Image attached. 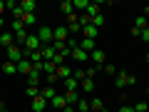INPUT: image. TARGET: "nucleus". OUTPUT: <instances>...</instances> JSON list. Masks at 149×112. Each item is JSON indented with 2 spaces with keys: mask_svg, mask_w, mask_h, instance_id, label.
<instances>
[{
  "mask_svg": "<svg viewBox=\"0 0 149 112\" xmlns=\"http://www.w3.org/2000/svg\"><path fill=\"white\" fill-rule=\"evenodd\" d=\"M62 112H74V107H72V105H67V107H65Z\"/></svg>",
  "mask_w": 149,
  "mask_h": 112,
  "instance_id": "42",
  "label": "nucleus"
},
{
  "mask_svg": "<svg viewBox=\"0 0 149 112\" xmlns=\"http://www.w3.org/2000/svg\"><path fill=\"white\" fill-rule=\"evenodd\" d=\"M77 100H80L77 90H67L65 92V102H67V105H77Z\"/></svg>",
  "mask_w": 149,
  "mask_h": 112,
  "instance_id": "15",
  "label": "nucleus"
},
{
  "mask_svg": "<svg viewBox=\"0 0 149 112\" xmlns=\"http://www.w3.org/2000/svg\"><path fill=\"white\" fill-rule=\"evenodd\" d=\"M27 97H32V100L40 97V87H30V85H27Z\"/></svg>",
  "mask_w": 149,
  "mask_h": 112,
  "instance_id": "32",
  "label": "nucleus"
},
{
  "mask_svg": "<svg viewBox=\"0 0 149 112\" xmlns=\"http://www.w3.org/2000/svg\"><path fill=\"white\" fill-rule=\"evenodd\" d=\"M127 75H129V72L119 70V72H117V80H114V87H127Z\"/></svg>",
  "mask_w": 149,
  "mask_h": 112,
  "instance_id": "16",
  "label": "nucleus"
},
{
  "mask_svg": "<svg viewBox=\"0 0 149 112\" xmlns=\"http://www.w3.org/2000/svg\"><path fill=\"white\" fill-rule=\"evenodd\" d=\"M147 62H149V52H147Z\"/></svg>",
  "mask_w": 149,
  "mask_h": 112,
  "instance_id": "45",
  "label": "nucleus"
},
{
  "mask_svg": "<svg viewBox=\"0 0 149 112\" xmlns=\"http://www.w3.org/2000/svg\"><path fill=\"white\" fill-rule=\"evenodd\" d=\"M22 25H25V27L35 25V13H25V15H22Z\"/></svg>",
  "mask_w": 149,
  "mask_h": 112,
  "instance_id": "23",
  "label": "nucleus"
},
{
  "mask_svg": "<svg viewBox=\"0 0 149 112\" xmlns=\"http://www.w3.org/2000/svg\"><path fill=\"white\" fill-rule=\"evenodd\" d=\"M55 75H57V80H60V82H65V80H70V77H72V67H67V65H60Z\"/></svg>",
  "mask_w": 149,
  "mask_h": 112,
  "instance_id": "8",
  "label": "nucleus"
},
{
  "mask_svg": "<svg viewBox=\"0 0 149 112\" xmlns=\"http://www.w3.org/2000/svg\"><path fill=\"white\" fill-rule=\"evenodd\" d=\"M134 82H137V77H134V75H127V85L134 87Z\"/></svg>",
  "mask_w": 149,
  "mask_h": 112,
  "instance_id": "37",
  "label": "nucleus"
},
{
  "mask_svg": "<svg viewBox=\"0 0 149 112\" xmlns=\"http://www.w3.org/2000/svg\"><path fill=\"white\" fill-rule=\"evenodd\" d=\"M147 107H149V100H147Z\"/></svg>",
  "mask_w": 149,
  "mask_h": 112,
  "instance_id": "46",
  "label": "nucleus"
},
{
  "mask_svg": "<svg viewBox=\"0 0 149 112\" xmlns=\"http://www.w3.org/2000/svg\"><path fill=\"white\" fill-rule=\"evenodd\" d=\"M3 25H5V20H3V15H0V27H3Z\"/></svg>",
  "mask_w": 149,
  "mask_h": 112,
  "instance_id": "43",
  "label": "nucleus"
},
{
  "mask_svg": "<svg viewBox=\"0 0 149 112\" xmlns=\"http://www.w3.org/2000/svg\"><path fill=\"white\" fill-rule=\"evenodd\" d=\"M80 50H85V52H92L95 48V40H87V37H80Z\"/></svg>",
  "mask_w": 149,
  "mask_h": 112,
  "instance_id": "14",
  "label": "nucleus"
},
{
  "mask_svg": "<svg viewBox=\"0 0 149 112\" xmlns=\"http://www.w3.org/2000/svg\"><path fill=\"white\" fill-rule=\"evenodd\" d=\"M139 40H144V43H149V27H144V30L139 32Z\"/></svg>",
  "mask_w": 149,
  "mask_h": 112,
  "instance_id": "35",
  "label": "nucleus"
},
{
  "mask_svg": "<svg viewBox=\"0 0 149 112\" xmlns=\"http://www.w3.org/2000/svg\"><path fill=\"white\" fill-rule=\"evenodd\" d=\"M25 57V55H22V48L20 45H10V48H8V60H10V62H20V60Z\"/></svg>",
  "mask_w": 149,
  "mask_h": 112,
  "instance_id": "3",
  "label": "nucleus"
},
{
  "mask_svg": "<svg viewBox=\"0 0 149 112\" xmlns=\"http://www.w3.org/2000/svg\"><path fill=\"white\" fill-rule=\"evenodd\" d=\"M40 52H42V62H50V60H55V48L52 45H42V50H40Z\"/></svg>",
  "mask_w": 149,
  "mask_h": 112,
  "instance_id": "11",
  "label": "nucleus"
},
{
  "mask_svg": "<svg viewBox=\"0 0 149 112\" xmlns=\"http://www.w3.org/2000/svg\"><path fill=\"white\" fill-rule=\"evenodd\" d=\"M92 25H95L97 30H100V27L104 25V15H102V13H100V15H95V18H92Z\"/></svg>",
  "mask_w": 149,
  "mask_h": 112,
  "instance_id": "29",
  "label": "nucleus"
},
{
  "mask_svg": "<svg viewBox=\"0 0 149 112\" xmlns=\"http://www.w3.org/2000/svg\"><path fill=\"white\" fill-rule=\"evenodd\" d=\"M0 45L3 48H10V45H15V35H13V30H5V32H0Z\"/></svg>",
  "mask_w": 149,
  "mask_h": 112,
  "instance_id": "6",
  "label": "nucleus"
},
{
  "mask_svg": "<svg viewBox=\"0 0 149 112\" xmlns=\"http://www.w3.org/2000/svg\"><path fill=\"white\" fill-rule=\"evenodd\" d=\"M60 10H62L65 15H72V13H74V8H72V0H65L62 5H60Z\"/></svg>",
  "mask_w": 149,
  "mask_h": 112,
  "instance_id": "25",
  "label": "nucleus"
},
{
  "mask_svg": "<svg viewBox=\"0 0 149 112\" xmlns=\"http://www.w3.org/2000/svg\"><path fill=\"white\" fill-rule=\"evenodd\" d=\"M74 110H80V112H90V100L80 97V100H77V107H74Z\"/></svg>",
  "mask_w": 149,
  "mask_h": 112,
  "instance_id": "24",
  "label": "nucleus"
},
{
  "mask_svg": "<svg viewBox=\"0 0 149 112\" xmlns=\"http://www.w3.org/2000/svg\"><path fill=\"white\" fill-rule=\"evenodd\" d=\"M22 55H30V52H35V50H42V43H40V37H37V32H30L27 35V40H25V45H22Z\"/></svg>",
  "mask_w": 149,
  "mask_h": 112,
  "instance_id": "1",
  "label": "nucleus"
},
{
  "mask_svg": "<svg viewBox=\"0 0 149 112\" xmlns=\"http://www.w3.org/2000/svg\"><path fill=\"white\" fill-rule=\"evenodd\" d=\"M104 72H107V75H117V72H119V70H117V67H114V65H104Z\"/></svg>",
  "mask_w": 149,
  "mask_h": 112,
  "instance_id": "36",
  "label": "nucleus"
},
{
  "mask_svg": "<svg viewBox=\"0 0 149 112\" xmlns=\"http://www.w3.org/2000/svg\"><path fill=\"white\" fill-rule=\"evenodd\" d=\"M45 107H47V100H42V97H35V100H32V110L35 112H42Z\"/></svg>",
  "mask_w": 149,
  "mask_h": 112,
  "instance_id": "18",
  "label": "nucleus"
},
{
  "mask_svg": "<svg viewBox=\"0 0 149 112\" xmlns=\"http://www.w3.org/2000/svg\"><path fill=\"white\" fill-rule=\"evenodd\" d=\"M27 85L30 87H40V70H32V72L27 75Z\"/></svg>",
  "mask_w": 149,
  "mask_h": 112,
  "instance_id": "12",
  "label": "nucleus"
},
{
  "mask_svg": "<svg viewBox=\"0 0 149 112\" xmlns=\"http://www.w3.org/2000/svg\"><path fill=\"white\" fill-rule=\"evenodd\" d=\"M87 15H90V18L100 15V3H90V8H87Z\"/></svg>",
  "mask_w": 149,
  "mask_h": 112,
  "instance_id": "27",
  "label": "nucleus"
},
{
  "mask_svg": "<svg viewBox=\"0 0 149 112\" xmlns=\"http://www.w3.org/2000/svg\"><path fill=\"white\" fill-rule=\"evenodd\" d=\"M20 30H27V27L22 25V20H13V32H20Z\"/></svg>",
  "mask_w": 149,
  "mask_h": 112,
  "instance_id": "33",
  "label": "nucleus"
},
{
  "mask_svg": "<svg viewBox=\"0 0 149 112\" xmlns=\"http://www.w3.org/2000/svg\"><path fill=\"white\" fill-rule=\"evenodd\" d=\"M70 57H72L74 62H87V60H90V52H85V50H80V48H74L72 52H70Z\"/></svg>",
  "mask_w": 149,
  "mask_h": 112,
  "instance_id": "7",
  "label": "nucleus"
},
{
  "mask_svg": "<svg viewBox=\"0 0 149 112\" xmlns=\"http://www.w3.org/2000/svg\"><path fill=\"white\" fill-rule=\"evenodd\" d=\"M47 82H50V85H55V82H60V80H57V75H47Z\"/></svg>",
  "mask_w": 149,
  "mask_h": 112,
  "instance_id": "38",
  "label": "nucleus"
},
{
  "mask_svg": "<svg viewBox=\"0 0 149 112\" xmlns=\"http://www.w3.org/2000/svg\"><path fill=\"white\" fill-rule=\"evenodd\" d=\"M32 70H35V67H32V62L27 57H22L20 62H17V72H20V75H30Z\"/></svg>",
  "mask_w": 149,
  "mask_h": 112,
  "instance_id": "10",
  "label": "nucleus"
},
{
  "mask_svg": "<svg viewBox=\"0 0 149 112\" xmlns=\"http://www.w3.org/2000/svg\"><path fill=\"white\" fill-rule=\"evenodd\" d=\"M87 25H92V18L87 15V13H82L80 15V27H87Z\"/></svg>",
  "mask_w": 149,
  "mask_h": 112,
  "instance_id": "30",
  "label": "nucleus"
},
{
  "mask_svg": "<svg viewBox=\"0 0 149 112\" xmlns=\"http://www.w3.org/2000/svg\"><path fill=\"white\" fill-rule=\"evenodd\" d=\"M70 40V30L65 27H52V43H67Z\"/></svg>",
  "mask_w": 149,
  "mask_h": 112,
  "instance_id": "2",
  "label": "nucleus"
},
{
  "mask_svg": "<svg viewBox=\"0 0 149 112\" xmlns=\"http://www.w3.org/2000/svg\"><path fill=\"white\" fill-rule=\"evenodd\" d=\"M80 87H82L85 92H92V90H95V80H82Z\"/></svg>",
  "mask_w": 149,
  "mask_h": 112,
  "instance_id": "28",
  "label": "nucleus"
},
{
  "mask_svg": "<svg viewBox=\"0 0 149 112\" xmlns=\"http://www.w3.org/2000/svg\"><path fill=\"white\" fill-rule=\"evenodd\" d=\"M50 105H52V107H62V110H65V107H67V102H65L62 95H55V100L50 102Z\"/></svg>",
  "mask_w": 149,
  "mask_h": 112,
  "instance_id": "26",
  "label": "nucleus"
},
{
  "mask_svg": "<svg viewBox=\"0 0 149 112\" xmlns=\"http://www.w3.org/2000/svg\"><path fill=\"white\" fill-rule=\"evenodd\" d=\"M0 112H8V110H5V107H0Z\"/></svg>",
  "mask_w": 149,
  "mask_h": 112,
  "instance_id": "44",
  "label": "nucleus"
},
{
  "mask_svg": "<svg viewBox=\"0 0 149 112\" xmlns=\"http://www.w3.org/2000/svg\"><path fill=\"white\" fill-rule=\"evenodd\" d=\"M20 8H22V13H35V0H20Z\"/></svg>",
  "mask_w": 149,
  "mask_h": 112,
  "instance_id": "19",
  "label": "nucleus"
},
{
  "mask_svg": "<svg viewBox=\"0 0 149 112\" xmlns=\"http://www.w3.org/2000/svg\"><path fill=\"white\" fill-rule=\"evenodd\" d=\"M65 87H67V90H77V87H80V82L74 80V77H70V80H65Z\"/></svg>",
  "mask_w": 149,
  "mask_h": 112,
  "instance_id": "31",
  "label": "nucleus"
},
{
  "mask_svg": "<svg viewBox=\"0 0 149 112\" xmlns=\"http://www.w3.org/2000/svg\"><path fill=\"white\" fill-rule=\"evenodd\" d=\"M117 112H134V107H119Z\"/></svg>",
  "mask_w": 149,
  "mask_h": 112,
  "instance_id": "39",
  "label": "nucleus"
},
{
  "mask_svg": "<svg viewBox=\"0 0 149 112\" xmlns=\"http://www.w3.org/2000/svg\"><path fill=\"white\" fill-rule=\"evenodd\" d=\"M37 37L42 45H52V27H40L37 30Z\"/></svg>",
  "mask_w": 149,
  "mask_h": 112,
  "instance_id": "4",
  "label": "nucleus"
},
{
  "mask_svg": "<svg viewBox=\"0 0 149 112\" xmlns=\"http://www.w3.org/2000/svg\"><path fill=\"white\" fill-rule=\"evenodd\" d=\"M134 112H149V107H147V100H144V102H137V105H134Z\"/></svg>",
  "mask_w": 149,
  "mask_h": 112,
  "instance_id": "34",
  "label": "nucleus"
},
{
  "mask_svg": "<svg viewBox=\"0 0 149 112\" xmlns=\"http://www.w3.org/2000/svg\"><path fill=\"white\" fill-rule=\"evenodd\" d=\"M97 32H100V30H97L95 25H87V27H82V37H87V40H95V37H97Z\"/></svg>",
  "mask_w": 149,
  "mask_h": 112,
  "instance_id": "13",
  "label": "nucleus"
},
{
  "mask_svg": "<svg viewBox=\"0 0 149 112\" xmlns=\"http://www.w3.org/2000/svg\"><path fill=\"white\" fill-rule=\"evenodd\" d=\"M72 8H74V13H77V10H85V13H87L90 0H72Z\"/></svg>",
  "mask_w": 149,
  "mask_h": 112,
  "instance_id": "21",
  "label": "nucleus"
},
{
  "mask_svg": "<svg viewBox=\"0 0 149 112\" xmlns=\"http://www.w3.org/2000/svg\"><path fill=\"white\" fill-rule=\"evenodd\" d=\"M3 72H5V75H15L17 72V65L10 62V60H5V62H3Z\"/></svg>",
  "mask_w": 149,
  "mask_h": 112,
  "instance_id": "20",
  "label": "nucleus"
},
{
  "mask_svg": "<svg viewBox=\"0 0 149 112\" xmlns=\"http://www.w3.org/2000/svg\"><path fill=\"white\" fill-rule=\"evenodd\" d=\"M3 10H5V0H0V15H3Z\"/></svg>",
  "mask_w": 149,
  "mask_h": 112,
  "instance_id": "40",
  "label": "nucleus"
},
{
  "mask_svg": "<svg viewBox=\"0 0 149 112\" xmlns=\"http://www.w3.org/2000/svg\"><path fill=\"white\" fill-rule=\"evenodd\" d=\"M142 15H144V18H149V5H147V8L142 10Z\"/></svg>",
  "mask_w": 149,
  "mask_h": 112,
  "instance_id": "41",
  "label": "nucleus"
},
{
  "mask_svg": "<svg viewBox=\"0 0 149 112\" xmlns=\"http://www.w3.org/2000/svg\"><path fill=\"white\" fill-rule=\"evenodd\" d=\"M90 60H92V65H95V67H104V52H102V50H92L90 52Z\"/></svg>",
  "mask_w": 149,
  "mask_h": 112,
  "instance_id": "5",
  "label": "nucleus"
},
{
  "mask_svg": "<svg viewBox=\"0 0 149 112\" xmlns=\"http://www.w3.org/2000/svg\"><path fill=\"white\" fill-rule=\"evenodd\" d=\"M0 107H3V102H0Z\"/></svg>",
  "mask_w": 149,
  "mask_h": 112,
  "instance_id": "47",
  "label": "nucleus"
},
{
  "mask_svg": "<svg viewBox=\"0 0 149 112\" xmlns=\"http://www.w3.org/2000/svg\"><path fill=\"white\" fill-rule=\"evenodd\" d=\"M55 95H57V92H55V85H47V87H40V97H42V100L52 102V100H55Z\"/></svg>",
  "mask_w": 149,
  "mask_h": 112,
  "instance_id": "9",
  "label": "nucleus"
},
{
  "mask_svg": "<svg viewBox=\"0 0 149 112\" xmlns=\"http://www.w3.org/2000/svg\"><path fill=\"white\" fill-rule=\"evenodd\" d=\"M90 110L92 112H102V110H104V102H102L100 97H92V100H90Z\"/></svg>",
  "mask_w": 149,
  "mask_h": 112,
  "instance_id": "17",
  "label": "nucleus"
},
{
  "mask_svg": "<svg viewBox=\"0 0 149 112\" xmlns=\"http://www.w3.org/2000/svg\"><path fill=\"white\" fill-rule=\"evenodd\" d=\"M13 35H15V45H25V40H27L30 32H27V30H20V32H13Z\"/></svg>",
  "mask_w": 149,
  "mask_h": 112,
  "instance_id": "22",
  "label": "nucleus"
}]
</instances>
